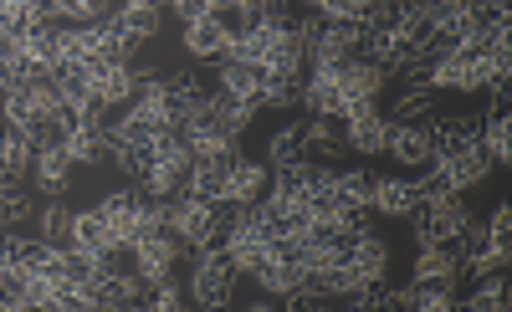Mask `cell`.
<instances>
[{
	"mask_svg": "<svg viewBox=\"0 0 512 312\" xmlns=\"http://www.w3.org/2000/svg\"><path fill=\"white\" fill-rule=\"evenodd\" d=\"M98 215L108 220L113 241H118V246H128V241L139 236V226H144V190H139V185H123V190H113V195L98 205Z\"/></svg>",
	"mask_w": 512,
	"mask_h": 312,
	"instance_id": "cell-6",
	"label": "cell"
},
{
	"mask_svg": "<svg viewBox=\"0 0 512 312\" xmlns=\"http://www.w3.org/2000/svg\"><path fill=\"white\" fill-rule=\"evenodd\" d=\"M267 6H272V0H221V11H236L241 21H246V16H262Z\"/></svg>",
	"mask_w": 512,
	"mask_h": 312,
	"instance_id": "cell-38",
	"label": "cell"
},
{
	"mask_svg": "<svg viewBox=\"0 0 512 312\" xmlns=\"http://www.w3.org/2000/svg\"><path fill=\"white\" fill-rule=\"evenodd\" d=\"M308 6H313V0H308Z\"/></svg>",
	"mask_w": 512,
	"mask_h": 312,
	"instance_id": "cell-42",
	"label": "cell"
},
{
	"mask_svg": "<svg viewBox=\"0 0 512 312\" xmlns=\"http://www.w3.org/2000/svg\"><path fill=\"white\" fill-rule=\"evenodd\" d=\"M344 139H349V149L374 159V154H384V139H390V118H379L374 103H349L344 108Z\"/></svg>",
	"mask_w": 512,
	"mask_h": 312,
	"instance_id": "cell-7",
	"label": "cell"
},
{
	"mask_svg": "<svg viewBox=\"0 0 512 312\" xmlns=\"http://www.w3.org/2000/svg\"><path fill=\"white\" fill-rule=\"evenodd\" d=\"M333 72H338V87H344V103H374L384 87V67H374L369 57H349Z\"/></svg>",
	"mask_w": 512,
	"mask_h": 312,
	"instance_id": "cell-16",
	"label": "cell"
},
{
	"mask_svg": "<svg viewBox=\"0 0 512 312\" xmlns=\"http://www.w3.org/2000/svg\"><path fill=\"white\" fill-rule=\"evenodd\" d=\"M67 236H72V210L67 205H41V241L67 246Z\"/></svg>",
	"mask_w": 512,
	"mask_h": 312,
	"instance_id": "cell-33",
	"label": "cell"
},
{
	"mask_svg": "<svg viewBox=\"0 0 512 312\" xmlns=\"http://www.w3.org/2000/svg\"><path fill=\"white\" fill-rule=\"evenodd\" d=\"M128 251H134V266H139V272H144L149 282H159V277L175 272V261H180L185 241L169 231V226H144L134 241H128Z\"/></svg>",
	"mask_w": 512,
	"mask_h": 312,
	"instance_id": "cell-4",
	"label": "cell"
},
{
	"mask_svg": "<svg viewBox=\"0 0 512 312\" xmlns=\"http://www.w3.org/2000/svg\"><path fill=\"white\" fill-rule=\"evenodd\" d=\"M303 103H308V113L313 118H344V87H338V72L333 67H313L308 77H303Z\"/></svg>",
	"mask_w": 512,
	"mask_h": 312,
	"instance_id": "cell-9",
	"label": "cell"
},
{
	"mask_svg": "<svg viewBox=\"0 0 512 312\" xmlns=\"http://www.w3.org/2000/svg\"><path fill=\"white\" fill-rule=\"evenodd\" d=\"M11 292H16V272L0 261V307H11Z\"/></svg>",
	"mask_w": 512,
	"mask_h": 312,
	"instance_id": "cell-39",
	"label": "cell"
},
{
	"mask_svg": "<svg viewBox=\"0 0 512 312\" xmlns=\"http://www.w3.org/2000/svg\"><path fill=\"white\" fill-rule=\"evenodd\" d=\"M267 180H272L267 164H251V159L241 154V159L226 169V190H221V200H226V205H256V200L267 195Z\"/></svg>",
	"mask_w": 512,
	"mask_h": 312,
	"instance_id": "cell-12",
	"label": "cell"
},
{
	"mask_svg": "<svg viewBox=\"0 0 512 312\" xmlns=\"http://www.w3.org/2000/svg\"><path fill=\"white\" fill-rule=\"evenodd\" d=\"M93 26H98V62H134L139 41L128 36L113 16H108V21H93Z\"/></svg>",
	"mask_w": 512,
	"mask_h": 312,
	"instance_id": "cell-27",
	"label": "cell"
},
{
	"mask_svg": "<svg viewBox=\"0 0 512 312\" xmlns=\"http://www.w3.org/2000/svg\"><path fill=\"white\" fill-rule=\"evenodd\" d=\"M231 210L226 200H195V195H175V205H169V231H175L190 251L200 246H216L231 226Z\"/></svg>",
	"mask_w": 512,
	"mask_h": 312,
	"instance_id": "cell-1",
	"label": "cell"
},
{
	"mask_svg": "<svg viewBox=\"0 0 512 312\" xmlns=\"http://www.w3.org/2000/svg\"><path fill=\"white\" fill-rule=\"evenodd\" d=\"M236 266H231V256H226V246L216 241V246H200L195 251V277H190V297L200 302V307H226L231 302V287H236Z\"/></svg>",
	"mask_w": 512,
	"mask_h": 312,
	"instance_id": "cell-2",
	"label": "cell"
},
{
	"mask_svg": "<svg viewBox=\"0 0 512 312\" xmlns=\"http://www.w3.org/2000/svg\"><path fill=\"white\" fill-rule=\"evenodd\" d=\"M374 6H379V0H313L318 16H328V21H359V26L374 16Z\"/></svg>",
	"mask_w": 512,
	"mask_h": 312,
	"instance_id": "cell-32",
	"label": "cell"
},
{
	"mask_svg": "<svg viewBox=\"0 0 512 312\" xmlns=\"http://www.w3.org/2000/svg\"><path fill=\"white\" fill-rule=\"evenodd\" d=\"M31 215H36V205H31V190L21 180L0 185V226H21V220H31Z\"/></svg>",
	"mask_w": 512,
	"mask_h": 312,
	"instance_id": "cell-30",
	"label": "cell"
},
{
	"mask_svg": "<svg viewBox=\"0 0 512 312\" xmlns=\"http://www.w3.org/2000/svg\"><path fill=\"white\" fill-rule=\"evenodd\" d=\"M487 236H492V241H502V246L512 241V210H507V205H497V210H492V220H487Z\"/></svg>",
	"mask_w": 512,
	"mask_h": 312,
	"instance_id": "cell-37",
	"label": "cell"
},
{
	"mask_svg": "<svg viewBox=\"0 0 512 312\" xmlns=\"http://www.w3.org/2000/svg\"><path fill=\"white\" fill-rule=\"evenodd\" d=\"M441 164H446V174H451V185H456V190H472V185L482 180V174H487V164H492V159H487L482 149H466V154L441 159Z\"/></svg>",
	"mask_w": 512,
	"mask_h": 312,
	"instance_id": "cell-29",
	"label": "cell"
},
{
	"mask_svg": "<svg viewBox=\"0 0 512 312\" xmlns=\"http://www.w3.org/2000/svg\"><path fill=\"white\" fill-rule=\"evenodd\" d=\"M6 241H11V226H0V261H6Z\"/></svg>",
	"mask_w": 512,
	"mask_h": 312,
	"instance_id": "cell-40",
	"label": "cell"
},
{
	"mask_svg": "<svg viewBox=\"0 0 512 312\" xmlns=\"http://www.w3.org/2000/svg\"><path fill=\"white\" fill-rule=\"evenodd\" d=\"M159 6H164V0H159Z\"/></svg>",
	"mask_w": 512,
	"mask_h": 312,
	"instance_id": "cell-41",
	"label": "cell"
},
{
	"mask_svg": "<svg viewBox=\"0 0 512 312\" xmlns=\"http://www.w3.org/2000/svg\"><path fill=\"white\" fill-rule=\"evenodd\" d=\"M113 21L134 36V41H149L154 31H159V21H164V11H159V0H123V6L113 11Z\"/></svg>",
	"mask_w": 512,
	"mask_h": 312,
	"instance_id": "cell-22",
	"label": "cell"
},
{
	"mask_svg": "<svg viewBox=\"0 0 512 312\" xmlns=\"http://www.w3.org/2000/svg\"><path fill=\"white\" fill-rule=\"evenodd\" d=\"M262 82H267V67L262 62H236V57H221V87L231 98L251 103L262 113Z\"/></svg>",
	"mask_w": 512,
	"mask_h": 312,
	"instance_id": "cell-15",
	"label": "cell"
},
{
	"mask_svg": "<svg viewBox=\"0 0 512 312\" xmlns=\"http://www.w3.org/2000/svg\"><path fill=\"white\" fill-rule=\"evenodd\" d=\"M169 11H175L180 21H200V16H216L221 0H169Z\"/></svg>",
	"mask_w": 512,
	"mask_h": 312,
	"instance_id": "cell-36",
	"label": "cell"
},
{
	"mask_svg": "<svg viewBox=\"0 0 512 312\" xmlns=\"http://www.w3.org/2000/svg\"><path fill=\"white\" fill-rule=\"evenodd\" d=\"M466 307H472V312H497V307H507V282H502L497 272L482 277V287L466 297Z\"/></svg>",
	"mask_w": 512,
	"mask_h": 312,
	"instance_id": "cell-34",
	"label": "cell"
},
{
	"mask_svg": "<svg viewBox=\"0 0 512 312\" xmlns=\"http://www.w3.org/2000/svg\"><path fill=\"white\" fill-rule=\"evenodd\" d=\"M67 246L88 251V256H108V251H123V246L113 241L108 220H103L98 210H72V236H67Z\"/></svg>",
	"mask_w": 512,
	"mask_h": 312,
	"instance_id": "cell-17",
	"label": "cell"
},
{
	"mask_svg": "<svg viewBox=\"0 0 512 312\" xmlns=\"http://www.w3.org/2000/svg\"><path fill=\"white\" fill-rule=\"evenodd\" d=\"M390 123H436V87L431 82L410 87V93L395 103V118Z\"/></svg>",
	"mask_w": 512,
	"mask_h": 312,
	"instance_id": "cell-28",
	"label": "cell"
},
{
	"mask_svg": "<svg viewBox=\"0 0 512 312\" xmlns=\"http://www.w3.org/2000/svg\"><path fill=\"white\" fill-rule=\"evenodd\" d=\"M482 154L492 164H507L512 159V118H507V108L482 113Z\"/></svg>",
	"mask_w": 512,
	"mask_h": 312,
	"instance_id": "cell-26",
	"label": "cell"
},
{
	"mask_svg": "<svg viewBox=\"0 0 512 312\" xmlns=\"http://www.w3.org/2000/svg\"><path fill=\"white\" fill-rule=\"evenodd\" d=\"M231 21H226V11H216V16H200V21H185V47H190V57H226V47H231Z\"/></svg>",
	"mask_w": 512,
	"mask_h": 312,
	"instance_id": "cell-10",
	"label": "cell"
},
{
	"mask_svg": "<svg viewBox=\"0 0 512 312\" xmlns=\"http://www.w3.org/2000/svg\"><path fill=\"white\" fill-rule=\"evenodd\" d=\"M16 52L26 57V62H36V67H57V26L52 21H31V26H21L16 31Z\"/></svg>",
	"mask_w": 512,
	"mask_h": 312,
	"instance_id": "cell-20",
	"label": "cell"
},
{
	"mask_svg": "<svg viewBox=\"0 0 512 312\" xmlns=\"http://www.w3.org/2000/svg\"><path fill=\"white\" fill-rule=\"evenodd\" d=\"M410 307H420V312H451V307H456V297H451V287L415 282V292H410Z\"/></svg>",
	"mask_w": 512,
	"mask_h": 312,
	"instance_id": "cell-35",
	"label": "cell"
},
{
	"mask_svg": "<svg viewBox=\"0 0 512 312\" xmlns=\"http://www.w3.org/2000/svg\"><path fill=\"white\" fill-rule=\"evenodd\" d=\"M57 62H77V67L98 62V26H62L57 31Z\"/></svg>",
	"mask_w": 512,
	"mask_h": 312,
	"instance_id": "cell-23",
	"label": "cell"
},
{
	"mask_svg": "<svg viewBox=\"0 0 512 312\" xmlns=\"http://www.w3.org/2000/svg\"><path fill=\"white\" fill-rule=\"evenodd\" d=\"M349 154V139L333 128V118H308L303 123V159L308 164H338Z\"/></svg>",
	"mask_w": 512,
	"mask_h": 312,
	"instance_id": "cell-14",
	"label": "cell"
},
{
	"mask_svg": "<svg viewBox=\"0 0 512 312\" xmlns=\"http://www.w3.org/2000/svg\"><path fill=\"white\" fill-rule=\"evenodd\" d=\"M205 108L216 113V123L231 133V139H241V133L251 128V118H256V108H251V103H241V98H231L226 87H221V93H210V98H205Z\"/></svg>",
	"mask_w": 512,
	"mask_h": 312,
	"instance_id": "cell-25",
	"label": "cell"
},
{
	"mask_svg": "<svg viewBox=\"0 0 512 312\" xmlns=\"http://www.w3.org/2000/svg\"><path fill=\"white\" fill-rule=\"evenodd\" d=\"M415 205H420V195H415V185L410 180H374V190H369V210H379V215H415Z\"/></svg>",
	"mask_w": 512,
	"mask_h": 312,
	"instance_id": "cell-21",
	"label": "cell"
},
{
	"mask_svg": "<svg viewBox=\"0 0 512 312\" xmlns=\"http://www.w3.org/2000/svg\"><path fill=\"white\" fill-rule=\"evenodd\" d=\"M456 277H461V256H456V246H420V256H415V282L451 287Z\"/></svg>",
	"mask_w": 512,
	"mask_h": 312,
	"instance_id": "cell-19",
	"label": "cell"
},
{
	"mask_svg": "<svg viewBox=\"0 0 512 312\" xmlns=\"http://www.w3.org/2000/svg\"><path fill=\"white\" fill-rule=\"evenodd\" d=\"M400 164H431L436 144H431V123H390V139H384Z\"/></svg>",
	"mask_w": 512,
	"mask_h": 312,
	"instance_id": "cell-13",
	"label": "cell"
},
{
	"mask_svg": "<svg viewBox=\"0 0 512 312\" xmlns=\"http://www.w3.org/2000/svg\"><path fill=\"white\" fill-rule=\"evenodd\" d=\"M31 180L41 185V195H62L67 190V180H72V154L62 149V139H52V144H41L36 149V159H31Z\"/></svg>",
	"mask_w": 512,
	"mask_h": 312,
	"instance_id": "cell-11",
	"label": "cell"
},
{
	"mask_svg": "<svg viewBox=\"0 0 512 312\" xmlns=\"http://www.w3.org/2000/svg\"><path fill=\"white\" fill-rule=\"evenodd\" d=\"M303 159V123H287L282 133H272V144H267V164L282 169V164H297Z\"/></svg>",
	"mask_w": 512,
	"mask_h": 312,
	"instance_id": "cell-31",
	"label": "cell"
},
{
	"mask_svg": "<svg viewBox=\"0 0 512 312\" xmlns=\"http://www.w3.org/2000/svg\"><path fill=\"white\" fill-rule=\"evenodd\" d=\"M139 87H144V93H154V98L169 108V118H185L190 108H200V103H205V87H200V77H195L190 67L139 72Z\"/></svg>",
	"mask_w": 512,
	"mask_h": 312,
	"instance_id": "cell-3",
	"label": "cell"
},
{
	"mask_svg": "<svg viewBox=\"0 0 512 312\" xmlns=\"http://www.w3.org/2000/svg\"><path fill=\"white\" fill-rule=\"evenodd\" d=\"M466 220H472V215H466L461 195L415 205V231H420V246H456V236L466 231Z\"/></svg>",
	"mask_w": 512,
	"mask_h": 312,
	"instance_id": "cell-5",
	"label": "cell"
},
{
	"mask_svg": "<svg viewBox=\"0 0 512 312\" xmlns=\"http://www.w3.org/2000/svg\"><path fill=\"white\" fill-rule=\"evenodd\" d=\"M62 149L72 154V164H93V159H108L103 123H93V118H72V123L62 128Z\"/></svg>",
	"mask_w": 512,
	"mask_h": 312,
	"instance_id": "cell-18",
	"label": "cell"
},
{
	"mask_svg": "<svg viewBox=\"0 0 512 312\" xmlns=\"http://www.w3.org/2000/svg\"><path fill=\"white\" fill-rule=\"evenodd\" d=\"M431 144H436V159H456L466 149H482V113H456V118L436 113Z\"/></svg>",
	"mask_w": 512,
	"mask_h": 312,
	"instance_id": "cell-8",
	"label": "cell"
},
{
	"mask_svg": "<svg viewBox=\"0 0 512 312\" xmlns=\"http://www.w3.org/2000/svg\"><path fill=\"white\" fill-rule=\"evenodd\" d=\"M0 159H6V169L16 174V180H26L31 174V159H36V139L11 123H0Z\"/></svg>",
	"mask_w": 512,
	"mask_h": 312,
	"instance_id": "cell-24",
	"label": "cell"
}]
</instances>
